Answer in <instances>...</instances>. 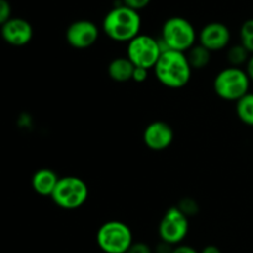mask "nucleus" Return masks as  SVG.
<instances>
[{
  "mask_svg": "<svg viewBox=\"0 0 253 253\" xmlns=\"http://www.w3.org/2000/svg\"><path fill=\"white\" fill-rule=\"evenodd\" d=\"M153 71L162 85L170 89H179L189 83L193 69L188 62L187 54L167 49L161 54Z\"/></svg>",
  "mask_w": 253,
  "mask_h": 253,
  "instance_id": "obj_1",
  "label": "nucleus"
},
{
  "mask_svg": "<svg viewBox=\"0 0 253 253\" xmlns=\"http://www.w3.org/2000/svg\"><path fill=\"white\" fill-rule=\"evenodd\" d=\"M141 16L138 11L125 5L111 9L103 20V31L110 40L116 42H130L140 35Z\"/></svg>",
  "mask_w": 253,
  "mask_h": 253,
  "instance_id": "obj_2",
  "label": "nucleus"
},
{
  "mask_svg": "<svg viewBox=\"0 0 253 253\" xmlns=\"http://www.w3.org/2000/svg\"><path fill=\"white\" fill-rule=\"evenodd\" d=\"M160 43L163 52L167 49L177 52L189 51L197 42V32L192 22L180 16H173L166 20L161 32Z\"/></svg>",
  "mask_w": 253,
  "mask_h": 253,
  "instance_id": "obj_3",
  "label": "nucleus"
},
{
  "mask_svg": "<svg viewBox=\"0 0 253 253\" xmlns=\"http://www.w3.org/2000/svg\"><path fill=\"white\" fill-rule=\"evenodd\" d=\"M249 76L245 69L239 67H227L217 73L214 79V90L219 98L226 101H239L250 93Z\"/></svg>",
  "mask_w": 253,
  "mask_h": 253,
  "instance_id": "obj_4",
  "label": "nucleus"
},
{
  "mask_svg": "<svg viewBox=\"0 0 253 253\" xmlns=\"http://www.w3.org/2000/svg\"><path fill=\"white\" fill-rule=\"evenodd\" d=\"M89 188L83 179L74 175L59 178L51 198L57 207L66 210H76L85 204Z\"/></svg>",
  "mask_w": 253,
  "mask_h": 253,
  "instance_id": "obj_5",
  "label": "nucleus"
},
{
  "mask_svg": "<svg viewBox=\"0 0 253 253\" xmlns=\"http://www.w3.org/2000/svg\"><path fill=\"white\" fill-rule=\"evenodd\" d=\"M96 242L105 253H126L133 244L131 229L121 221H108L99 227Z\"/></svg>",
  "mask_w": 253,
  "mask_h": 253,
  "instance_id": "obj_6",
  "label": "nucleus"
},
{
  "mask_svg": "<svg viewBox=\"0 0 253 253\" xmlns=\"http://www.w3.org/2000/svg\"><path fill=\"white\" fill-rule=\"evenodd\" d=\"M163 53L160 40L148 35H138L127 43V58L135 67L150 71L155 68Z\"/></svg>",
  "mask_w": 253,
  "mask_h": 253,
  "instance_id": "obj_7",
  "label": "nucleus"
},
{
  "mask_svg": "<svg viewBox=\"0 0 253 253\" xmlns=\"http://www.w3.org/2000/svg\"><path fill=\"white\" fill-rule=\"evenodd\" d=\"M189 231V221L178 207H170L166 211L158 226L161 241L172 246H178L187 237Z\"/></svg>",
  "mask_w": 253,
  "mask_h": 253,
  "instance_id": "obj_8",
  "label": "nucleus"
},
{
  "mask_svg": "<svg viewBox=\"0 0 253 253\" xmlns=\"http://www.w3.org/2000/svg\"><path fill=\"white\" fill-rule=\"evenodd\" d=\"M98 39L99 29L90 20H77L69 25L66 31L67 42L77 49L89 48Z\"/></svg>",
  "mask_w": 253,
  "mask_h": 253,
  "instance_id": "obj_9",
  "label": "nucleus"
},
{
  "mask_svg": "<svg viewBox=\"0 0 253 253\" xmlns=\"http://www.w3.org/2000/svg\"><path fill=\"white\" fill-rule=\"evenodd\" d=\"M231 41L230 29L222 22H209L199 32V43L210 52L226 48Z\"/></svg>",
  "mask_w": 253,
  "mask_h": 253,
  "instance_id": "obj_10",
  "label": "nucleus"
},
{
  "mask_svg": "<svg viewBox=\"0 0 253 253\" xmlns=\"http://www.w3.org/2000/svg\"><path fill=\"white\" fill-rule=\"evenodd\" d=\"M142 137L143 142L150 150L163 151L172 145L174 132L169 124L165 121H153L146 126Z\"/></svg>",
  "mask_w": 253,
  "mask_h": 253,
  "instance_id": "obj_11",
  "label": "nucleus"
},
{
  "mask_svg": "<svg viewBox=\"0 0 253 253\" xmlns=\"http://www.w3.org/2000/svg\"><path fill=\"white\" fill-rule=\"evenodd\" d=\"M1 37L6 43L21 47L29 43L34 36V29L27 20L21 17H11L1 26Z\"/></svg>",
  "mask_w": 253,
  "mask_h": 253,
  "instance_id": "obj_12",
  "label": "nucleus"
},
{
  "mask_svg": "<svg viewBox=\"0 0 253 253\" xmlns=\"http://www.w3.org/2000/svg\"><path fill=\"white\" fill-rule=\"evenodd\" d=\"M58 180L59 177L53 170L48 169V168H42V169H39L35 173L34 177H32L31 184L35 192L39 195L51 197Z\"/></svg>",
  "mask_w": 253,
  "mask_h": 253,
  "instance_id": "obj_13",
  "label": "nucleus"
},
{
  "mask_svg": "<svg viewBox=\"0 0 253 253\" xmlns=\"http://www.w3.org/2000/svg\"><path fill=\"white\" fill-rule=\"evenodd\" d=\"M133 71H135V66L131 63L127 57H118L113 59L108 67L109 77L118 83L132 81Z\"/></svg>",
  "mask_w": 253,
  "mask_h": 253,
  "instance_id": "obj_14",
  "label": "nucleus"
},
{
  "mask_svg": "<svg viewBox=\"0 0 253 253\" xmlns=\"http://www.w3.org/2000/svg\"><path fill=\"white\" fill-rule=\"evenodd\" d=\"M187 58L192 69H203L210 63L211 52L205 48L200 43H195L189 51L187 52Z\"/></svg>",
  "mask_w": 253,
  "mask_h": 253,
  "instance_id": "obj_15",
  "label": "nucleus"
},
{
  "mask_svg": "<svg viewBox=\"0 0 253 253\" xmlns=\"http://www.w3.org/2000/svg\"><path fill=\"white\" fill-rule=\"evenodd\" d=\"M236 114L242 123L253 126V93H247L236 101Z\"/></svg>",
  "mask_w": 253,
  "mask_h": 253,
  "instance_id": "obj_16",
  "label": "nucleus"
},
{
  "mask_svg": "<svg viewBox=\"0 0 253 253\" xmlns=\"http://www.w3.org/2000/svg\"><path fill=\"white\" fill-rule=\"evenodd\" d=\"M226 56H227V61H229V63L231 64V67H239L240 68L242 64L247 63L251 53H250V52L247 51L241 43H239L230 47V48L227 49Z\"/></svg>",
  "mask_w": 253,
  "mask_h": 253,
  "instance_id": "obj_17",
  "label": "nucleus"
},
{
  "mask_svg": "<svg viewBox=\"0 0 253 253\" xmlns=\"http://www.w3.org/2000/svg\"><path fill=\"white\" fill-rule=\"evenodd\" d=\"M240 43L253 54V19H249L242 24L240 29Z\"/></svg>",
  "mask_w": 253,
  "mask_h": 253,
  "instance_id": "obj_18",
  "label": "nucleus"
},
{
  "mask_svg": "<svg viewBox=\"0 0 253 253\" xmlns=\"http://www.w3.org/2000/svg\"><path fill=\"white\" fill-rule=\"evenodd\" d=\"M177 207L179 208L180 211H182L187 217L194 216V215L198 212V209H199V208H198L197 202L190 199V198H184V199H182Z\"/></svg>",
  "mask_w": 253,
  "mask_h": 253,
  "instance_id": "obj_19",
  "label": "nucleus"
},
{
  "mask_svg": "<svg viewBox=\"0 0 253 253\" xmlns=\"http://www.w3.org/2000/svg\"><path fill=\"white\" fill-rule=\"evenodd\" d=\"M11 19V5L7 0H0V26Z\"/></svg>",
  "mask_w": 253,
  "mask_h": 253,
  "instance_id": "obj_20",
  "label": "nucleus"
},
{
  "mask_svg": "<svg viewBox=\"0 0 253 253\" xmlns=\"http://www.w3.org/2000/svg\"><path fill=\"white\" fill-rule=\"evenodd\" d=\"M151 0H123V4L125 6L130 7V9L135 10V11H140V10L145 9L146 6H148Z\"/></svg>",
  "mask_w": 253,
  "mask_h": 253,
  "instance_id": "obj_21",
  "label": "nucleus"
},
{
  "mask_svg": "<svg viewBox=\"0 0 253 253\" xmlns=\"http://www.w3.org/2000/svg\"><path fill=\"white\" fill-rule=\"evenodd\" d=\"M126 253H152V250L145 242H133Z\"/></svg>",
  "mask_w": 253,
  "mask_h": 253,
  "instance_id": "obj_22",
  "label": "nucleus"
},
{
  "mask_svg": "<svg viewBox=\"0 0 253 253\" xmlns=\"http://www.w3.org/2000/svg\"><path fill=\"white\" fill-rule=\"evenodd\" d=\"M148 77V69L140 68V67H135V71L132 74V81L136 83H143Z\"/></svg>",
  "mask_w": 253,
  "mask_h": 253,
  "instance_id": "obj_23",
  "label": "nucleus"
},
{
  "mask_svg": "<svg viewBox=\"0 0 253 253\" xmlns=\"http://www.w3.org/2000/svg\"><path fill=\"white\" fill-rule=\"evenodd\" d=\"M172 253H199L194 247L188 246V245H178L173 249Z\"/></svg>",
  "mask_w": 253,
  "mask_h": 253,
  "instance_id": "obj_24",
  "label": "nucleus"
},
{
  "mask_svg": "<svg viewBox=\"0 0 253 253\" xmlns=\"http://www.w3.org/2000/svg\"><path fill=\"white\" fill-rule=\"evenodd\" d=\"M173 249H174V247H173L172 245L161 241V244L156 247V253H172Z\"/></svg>",
  "mask_w": 253,
  "mask_h": 253,
  "instance_id": "obj_25",
  "label": "nucleus"
},
{
  "mask_svg": "<svg viewBox=\"0 0 253 253\" xmlns=\"http://www.w3.org/2000/svg\"><path fill=\"white\" fill-rule=\"evenodd\" d=\"M245 72H246L247 76H249L250 81L253 82V54H251V56H250L249 61H247L246 69H245Z\"/></svg>",
  "mask_w": 253,
  "mask_h": 253,
  "instance_id": "obj_26",
  "label": "nucleus"
},
{
  "mask_svg": "<svg viewBox=\"0 0 253 253\" xmlns=\"http://www.w3.org/2000/svg\"><path fill=\"white\" fill-rule=\"evenodd\" d=\"M199 253H221V251H220L219 247L214 246V245H209V246H205L202 250V252Z\"/></svg>",
  "mask_w": 253,
  "mask_h": 253,
  "instance_id": "obj_27",
  "label": "nucleus"
}]
</instances>
